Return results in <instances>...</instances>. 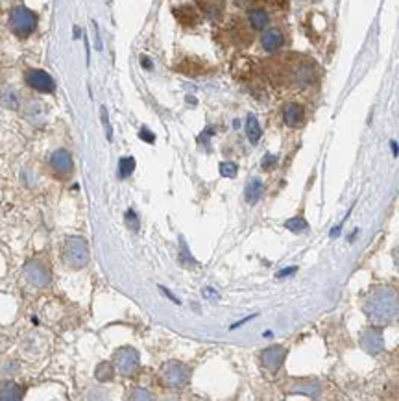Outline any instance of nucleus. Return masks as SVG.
<instances>
[{
    "label": "nucleus",
    "mask_w": 399,
    "mask_h": 401,
    "mask_svg": "<svg viewBox=\"0 0 399 401\" xmlns=\"http://www.w3.org/2000/svg\"><path fill=\"white\" fill-rule=\"evenodd\" d=\"M264 72L279 91H305L318 80L316 61L298 52H283L264 63Z\"/></svg>",
    "instance_id": "obj_1"
},
{
    "label": "nucleus",
    "mask_w": 399,
    "mask_h": 401,
    "mask_svg": "<svg viewBox=\"0 0 399 401\" xmlns=\"http://www.w3.org/2000/svg\"><path fill=\"white\" fill-rule=\"evenodd\" d=\"M362 309L373 325L396 324L399 320V293L392 287H377L368 293Z\"/></svg>",
    "instance_id": "obj_2"
},
{
    "label": "nucleus",
    "mask_w": 399,
    "mask_h": 401,
    "mask_svg": "<svg viewBox=\"0 0 399 401\" xmlns=\"http://www.w3.org/2000/svg\"><path fill=\"white\" fill-rule=\"evenodd\" d=\"M63 263L71 270H82L89 263V246L83 237H69L63 244Z\"/></svg>",
    "instance_id": "obj_3"
},
{
    "label": "nucleus",
    "mask_w": 399,
    "mask_h": 401,
    "mask_svg": "<svg viewBox=\"0 0 399 401\" xmlns=\"http://www.w3.org/2000/svg\"><path fill=\"white\" fill-rule=\"evenodd\" d=\"M37 22H39L37 13H33L32 10H28V8H24V6H17V8L11 10L10 28H11V32L15 33L17 38H21V39L30 38V35L35 32Z\"/></svg>",
    "instance_id": "obj_4"
},
{
    "label": "nucleus",
    "mask_w": 399,
    "mask_h": 401,
    "mask_svg": "<svg viewBox=\"0 0 399 401\" xmlns=\"http://www.w3.org/2000/svg\"><path fill=\"white\" fill-rule=\"evenodd\" d=\"M161 383L169 388H183V386L189 383V377H191V370L189 366H185L183 363H176V361H170L161 368Z\"/></svg>",
    "instance_id": "obj_5"
},
{
    "label": "nucleus",
    "mask_w": 399,
    "mask_h": 401,
    "mask_svg": "<svg viewBox=\"0 0 399 401\" xmlns=\"http://www.w3.org/2000/svg\"><path fill=\"white\" fill-rule=\"evenodd\" d=\"M113 364H115L117 372L124 377H133L137 374V370L141 366V359H139V352L132 346L119 347L113 355Z\"/></svg>",
    "instance_id": "obj_6"
},
{
    "label": "nucleus",
    "mask_w": 399,
    "mask_h": 401,
    "mask_svg": "<svg viewBox=\"0 0 399 401\" xmlns=\"http://www.w3.org/2000/svg\"><path fill=\"white\" fill-rule=\"evenodd\" d=\"M24 277L35 288H44L50 283V268L41 259L28 261L24 265Z\"/></svg>",
    "instance_id": "obj_7"
},
{
    "label": "nucleus",
    "mask_w": 399,
    "mask_h": 401,
    "mask_svg": "<svg viewBox=\"0 0 399 401\" xmlns=\"http://www.w3.org/2000/svg\"><path fill=\"white\" fill-rule=\"evenodd\" d=\"M24 80L32 89L39 92H54L56 91V81L52 80L49 72L39 71V69H30L24 74Z\"/></svg>",
    "instance_id": "obj_8"
},
{
    "label": "nucleus",
    "mask_w": 399,
    "mask_h": 401,
    "mask_svg": "<svg viewBox=\"0 0 399 401\" xmlns=\"http://www.w3.org/2000/svg\"><path fill=\"white\" fill-rule=\"evenodd\" d=\"M361 346L362 350L370 355H379V353L384 350V338L383 333L379 329L377 325L375 327H370L362 333L361 336Z\"/></svg>",
    "instance_id": "obj_9"
},
{
    "label": "nucleus",
    "mask_w": 399,
    "mask_h": 401,
    "mask_svg": "<svg viewBox=\"0 0 399 401\" xmlns=\"http://www.w3.org/2000/svg\"><path fill=\"white\" fill-rule=\"evenodd\" d=\"M50 168L54 170V174L58 178H67V176H71L72 174L71 154L67 152L65 148L56 150V152L50 156Z\"/></svg>",
    "instance_id": "obj_10"
},
{
    "label": "nucleus",
    "mask_w": 399,
    "mask_h": 401,
    "mask_svg": "<svg viewBox=\"0 0 399 401\" xmlns=\"http://www.w3.org/2000/svg\"><path fill=\"white\" fill-rule=\"evenodd\" d=\"M285 355H287V350L283 346H270L261 353V363H263V366L268 372L275 374L281 368V364H283Z\"/></svg>",
    "instance_id": "obj_11"
},
{
    "label": "nucleus",
    "mask_w": 399,
    "mask_h": 401,
    "mask_svg": "<svg viewBox=\"0 0 399 401\" xmlns=\"http://www.w3.org/2000/svg\"><path fill=\"white\" fill-rule=\"evenodd\" d=\"M246 21L253 32H263L270 24V13L264 8H250L246 13Z\"/></svg>",
    "instance_id": "obj_12"
},
{
    "label": "nucleus",
    "mask_w": 399,
    "mask_h": 401,
    "mask_svg": "<svg viewBox=\"0 0 399 401\" xmlns=\"http://www.w3.org/2000/svg\"><path fill=\"white\" fill-rule=\"evenodd\" d=\"M283 120H285V124L290 126V128H298V126L303 124V120H305V111H303V106H300V104H296V102L285 104Z\"/></svg>",
    "instance_id": "obj_13"
},
{
    "label": "nucleus",
    "mask_w": 399,
    "mask_h": 401,
    "mask_svg": "<svg viewBox=\"0 0 399 401\" xmlns=\"http://www.w3.org/2000/svg\"><path fill=\"white\" fill-rule=\"evenodd\" d=\"M261 44L266 52H278L285 44V33L279 28H266L261 38Z\"/></svg>",
    "instance_id": "obj_14"
},
{
    "label": "nucleus",
    "mask_w": 399,
    "mask_h": 401,
    "mask_svg": "<svg viewBox=\"0 0 399 401\" xmlns=\"http://www.w3.org/2000/svg\"><path fill=\"white\" fill-rule=\"evenodd\" d=\"M200 10L209 17V19H220L224 15L226 10V0H194Z\"/></svg>",
    "instance_id": "obj_15"
},
{
    "label": "nucleus",
    "mask_w": 399,
    "mask_h": 401,
    "mask_svg": "<svg viewBox=\"0 0 399 401\" xmlns=\"http://www.w3.org/2000/svg\"><path fill=\"white\" fill-rule=\"evenodd\" d=\"M24 394V388L21 385H17L13 381H2L0 383V400L4 401H15L21 400Z\"/></svg>",
    "instance_id": "obj_16"
},
{
    "label": "nucleus",
    "mask_w": 399,
    "mask_h": 401,
    "mask_svg": "<svg viewBox=\"0 0 399 401\" xmlns=\"http://www.w3.org/2000/svg\"><path fill=\"white\" fill-rule=\"evenodd\" d=\"M263 193H264V185H263V181L261 179H257V178H253L250 183L246 185V202L248 204H257L261 198H263Z\"/></svg>",
    "instance_id": "obj_17"
},
{
    "label": "nucleus",
    "mask_w": 399,
    "mask_h": 401,
    "mask_svg": "<svg viewBox=\"0 0 399 401\" xmlns=\"http://www.w3.org/2000/svg\"><path fill=\"white\" fill-rule=\"evenodd\" d=\"M174 13L176 17H178V21H180L181 24H185V26L198 24V21H200V17H198V13L192 10L191 6H181L180 10H176Z\"/></svg>",
    "instance_id": "obj_18"
},
{
    "label": "nucleus",
    "mask_w": 399,
    "mask_h": 401,
    "mask_svg": "<svg viewBox=\"0 0 399 401\" xmlns=\"http://www.w3.org/2000/svg\"><path fill=\"white\" fill-rule=\"evenodd\" d=\"M246 136L250 139L252 145H257L261 136H263V131H261V126H259V120L253 117V115H248L246 119Z\"/></svg>",
    "instance_id": "obj_19"
},
{
    "label": "nucleus",
    "mask_w": 399,
    "mask_h": 401,
    "mask_svg": "<svg viewBox=\"0 0 399 401\" xmlns=\"http://www.w3.org/2000/svg\"><path fill=\"white\" fill-rule=\"evenodd\" d=\"M0 102L8 109L19 108V97H17V92L13 89H4V91L0 92Z\"/></svg>",
    "instance_id": "obj_20"
},
{
    "label": "nucleus",
    "mask_w": 399,
    "mask_h": 401,
    "mask_svg": "<svg viewBox=\"0 0 399 401\" xmlns=\"http://www.w3.org/2000/svg\"><path fill=\"white\" fill-rule=\"evenodd\" d=\"M115 375V364L113 363H100L96 368V379L99 381H111Z\"/></svg>",
    "instance_id": "obj_21"
},
{
    "label": "nucleus",
    "mask_w": 399,
    "mask_h": 401,
    "mask_svg": "<svg viewBox=\"0 0 399 401\" xmlns=\"http://www.w3.org/2000/svg\"><path fill=\"white\" fill-rule=\"evenodd\" d=\"M285 228L287 229H290V231H294V234H303V231H307V222H305V218H301V217H294V218H290V220H287L285 222Z\"/></svg>",
    "instance_id": "obj_22"
},
{
    "label": "nucleus",
    "mask_w": 399,
    "mask_h": 401,
    "mask_svg": "<svg viewBox=\"0 0 399 401\" xmlns=\"http://www.w3.org/2000/svg\"><path fill=\"white\" fill-rule=\"evenodd\" d=\"M133 170H135V159L133 158H122L121 161H119V176H121L122 179L132 176Z\"/></svg>",
    "instance_id": "obj_23"
},
{
    "label": "nucleus",
    "mask_w": 399,
    "mask_h": 401,
    "mask_svg": "<svg viewBox=\"0 0 399 401\" xmlns=\"http://www.w3.org/2000/svg\"><path fill=\"white\" fill-rule=\"evenodd\" d=\"M237 165L235 163H231V161H226V163H222L220 165V174L224 176V178H235L237 176Z\"/></svg>",
    "instance_id": "obj_24"
},
{
    "label": "nucleus",
    "mask_w": 399,
    "mask_h": 401,
    "mask_svg": "<svg viewBox=\"0 0 399 401\" xmlns=\"http://www.w3.org/2000/svg\"><path fill=\"white\" fill-rule=\"evenodd\" d=\"M126 224L133 229V231H137V229H139V220H137V215L132 211V209H130V211H126Z\"/></svg>",
    "instance_id": "obj_25"
},
{
    "label": "nucleus",
    "mask_w": 399,
    "mask_h": 401,
    "mask_svg": "<svg viewBox=\"0 0 399 401\" xmlns=\"http://www.w3.org/2000/svg\"><path fill=\"white\" fill-rule=\"evenodd\" d=\"M261 165H263L264 170H272V168L278 165V158H275V156H270V154H266Z\"/></svg>",
    "instance_id": "obj_26"
},
{
    "label": "nucleus",
    "mask_w": 399,
    "mask_h": 401,
    "mask_svg": "<svg viewBox=\"0 0 399 401\" xmlns=\"http://www.w3.org/2000/svg\"><path fill=\"white\" fill-rule=\"evenodd\" d=\"M139 137H141V139H144V141H146V142H153V141H155V136H153L152 131H148L146 128H142V130L139 131Z\"/></svg>",
    "instance_id": "obj_27"
},
{
    "label": "nucleus",
    "mask_w": 399,
    "mask_h": 401,
    "mask_svg": "<svg viewBox=\"0 0 399 401\" xmlns=\"http://www.w3.org/2000/svg\"><path fill=\"white\" fill-rule=\"evenodd\" d=\"M137 394H132V400H152V394H148L146 391L142 388H137Z\"/></svg>",
    "instance_id": "obj_28"
},
{
    "label": "nucleus",
    "mask_w": 399,
    "mask_h": 401,
    "mask_svg": "<svg viewBox=\"0 0 399 401\" xmlns=\"http://www.w3.org/2000/svg\"><path fill=\"white\" fill-rule=\"evenodd\" d=\"M102 120H104L105 131H108V139L111 141V126H110V120H108V111H105V108H102Z\"/></svg>",
    "instance_id": "obj_29"
},
{
    "label": "nucleus",
    "mask_w": 399,
    "mask_h": 401,
    "mask_svg": "<svg viewBox=\"0 0 399 401\" xmlns=\"http://www.w3.org/2000/svg\"><path fill=\"white\" fill-rule=\"evenodd\" d=\"M290 272H296V266H292V268H285V270L279 272L278 276H279V277H285V276H289Z\"/></svg>",
    "instance_id": "obj_30"
},
{
    "label": "nucleus",
    "mask_w": 399,
    "mask_h": 401,
    "mask_svg": "<svg viewBox=\"0 0 399 401\" xmlns=\"http://www.w3.org/2000/svg\"><path fill=\"white\" fill-rule=\"evenodd\" d=\"M394 263H396V268L399 270V246L394 249Z\"/></svg>",
    "instance_id": "obj_31"
},
{
    "label": "nucleus",
    "mask_w": 399,
    "mask_h": 401,
    "mask_svg": "<svg viewBox=\"0 0 399 401\" xmlns=\"http://www.w3.org/2000/svg\"><path fill=\"white\" fill-rule=\"evenodd\" d=\"M142 65H146V69H152V63L148 61V58H142Z\"/></svg>",
    "instance_id": "obj_32"
}]
</instances>
